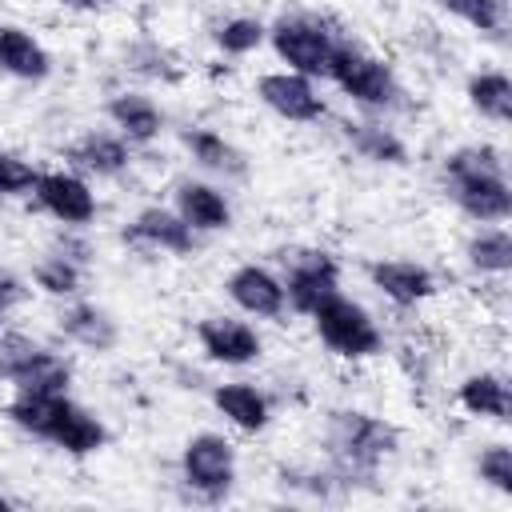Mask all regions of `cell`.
Returning a JSON list of instances; mask_svg holds the SVG:
<instances>
[{
	"label": "cell",
	"mask_w": 512,
	"mask_h": 512,
	"mask_svg": "<svg viewBox=\"0 0 512 512\" xmlns=\"http://www.w3.org/2000/svg\"><path fill=\"white\" fill-rule=\"evenodd\" d=\"M452 404L476 420V424H508L512 396H508V376L500 368H468L452 384Z\"/></svg>",
	"instance_id": "cell-23"
},
{
	"label": "cell",
	"mask_w": 512,
	"mask_h": 512,
	"mask_svg": "<svg viewBox=\"0 0 512 512\" xmlns=\"http://www.w3.org/2000/svg\"><path fill=\"white\" fill-rule=\"evenodd\" d=\"M64 164L88 176L92 184L100 180H124L136 164V148L112 132V128H84L64 144Z\"/></svg>",
	"instance_id": "cell-16"
},
{
	"label": "cell",
	"mask_w": 512,
	"mask_h": 512,
	"mask_svg": "<svg viewBox=\"0 0 512 512\" xmlns=\"http://www.w3.org/2000/svg\"><path fill=\"white\" fill-rule=\"evenodd\" d=\"M104 116H108V128L120 132L132 148L156 144L164 136V128H168L164 104L152 92H144V88H116L104 100Z\"/></svg>",
	"instance_id": "cell-22"
},
{
	"label": "cell",
	"mask_w": 512,
	"mask_h": 512,
	"mask_svg": "<svg viewBox=\"0 0 512 512\" xmlns=\"http://www.w3.org/2000/svg\"><path fill=\"white\" fill-rule=\"evenodd\" d=\"M180 148H184L188 164L196 172H204L208 180L232 184V180H244L248 176V152L232 136H224L220 128H212V124H184L180 128Z\"/></svg>",
	"instance_id": "cell-21"
},
{
	"label": "cell",
	"mask_w": 512,
	"mask_h": 512,
	"mask_svg": "<svg viewBox=\"0 0 512 512\" xmlns=\"http://www.w3.org/2000/svg\"><path fill=\"white\" fill-rule=\"evenodd\" d=\"M340 136L352 148V156L372 168H408L412 164V144L388 116H372V112L348 116L340 124Z\"/></svg>",
	"instance_id": "cell-17"
},
{
	"label": "cell",
	"mask_w": 512,
	"mask_h": 512,
	"mask_svg": "<svg viewBox=\"0 0 512 512\" xmlns=\"http://www.w3.org/2000/svg\"><path fill=\"white\" fill-rule=\"evenodd\" d=\"M120 60H124V72L136 76V80H144V84H176L184 76L180 56L168 44H160L156 36H140V40L124 44V56Z\"/></svg>",
	"instance_id": "cell-29"
},
{
	"label": "cell",
	"mask_w": 512,
	"mask_h": 512,
	"mask_svg": "<svg viewBox=\"0 0 512 512\" xmlns=\"http://www.w3.org/2000/svg\"><path fill=\"white\" fill-rule=\"evenodd\" d=\"M48 220H56L60 228H88L100 216V196L96 184L88 176H80L76 168H40L36 188L28 196Z\"/></svg>",
	"instance_id": "cell-11"
},
{
	"label": "cell",
	"mask_w": 512,
	"mask_h": 512,
	"mask_svg": "<svg viewBox=\"0 0 512 512\" xmlns=\"http://www.w3.org/2000/svg\"><path fill=\"white\" fill-rule=\"evenodd\" d=\"M344 36L348 32L324 12H280L276 20H268V48L276 64L312 80H324L332 52Z\"/></svg>",
	"instance_id": "cell-8"
},
{
	"label": "cell",
	"mask_w": 512,
	"mask_h": 512,
	"mask_svg": "<svg viewBox=\"0 0 512 512\" xmlns=\"http://www.w3.org/2000/svg\"><path fill=\"white\" fill-rule=\"evenodd\" d=\"M324 80L356 108V112H372V116H392L404 108V80L396 72V64L368 48L356 36H344L332 52V64L324 72Z\"/></svg>",
	"instance_id": "cell-4"
},
{
	"label": "cell",
	"mask_w": 512,
	"mask_h": 512,
	"mask_svg": "<svg viewBox=\"0 0 512 512\" xmlns=\"http://www.w3.org/2000/svg\"><path fill=\"white\" fill-rule=\"evenodd\" d=\"M368 288L396 312H420L440 296V276L412 256H376L364 264Z\"/></svg>",
	"instance_id": "cell-12"
},
{
	"label": "cell",
	"mask_w": 512,
	"mask_h": 512,
	"mask_svg": "<svg viewBox=\"0 0 512 512\" xmlns=\"http://www.w3.org/2000/svg\"><path fill=\"white\" fill-rule=\"evenodd\" d=\"M280 280H284V300H288V312L296 316H312L328 296L340 292L344 284V268L336 260L332 248L324 244H292L280 252Z\"/></svg>",
	"instance_id": "cell-9"
},
{
	"label": "cell",
	"mask_w": 512,
	"mask_h": 512,
	"mask_svg": "<svg viewBox=\"0 0 512 512\" xmlns=\"http://www.w3.org/2000/svg\"><path fill=\"white\" fill-rule=\"evenodd\" d=\"M0 416L16 432H24L40 444H52L56 452H64L72 460L100 456L112 440L104 416L92 412L88 404H80L72 392H12L0 408Z\"/></svg>",
	"instance_id": "cell-2"
},
{
	"label": "cell",
	"mask_w": 512,
	"mask_h": 512,
	"mask_svg": "<svg viewBox=\"0 0 512 512\" xmlns=\"http://www.w3.org/2000/svg\"><path fill=\"white\" fill-rule=\"evenodd\" d=\"M192 340H196V352L200 360L216 364V368H252L264 360L268 352V340L264 332L240 316V312H204L192 320Z\"/></svg>",
	"instance_id": "cell-10"
},
{
	"label": "cell",
	"mask_w": 512,
	"mask_h": 512,
	"mask_svg": "<svg viewBox=\"0 0 512 512\" xmlns=\"http://www.w3.org/2000/svg\"><path fill=\"white\" fill-rule=\"evenodd\" d=\"M208 400H212L216 416L240 436H264L272 428L276 408H272V396L256 380H244V376L216 380V384H208Z\"/></svg>",
	"instance_id": "cell-20"
},
{
	"label": "cell",
	"mask_w": 512,
	"mask_h": 512,
	"mask_svg": "<svg viewBox=\"0 0 512 512\" xmlns=\"http://www.w3.org/2000/svg\"><path fill=\"white\" fill-rule=\"evenodd\" d=\"M0 376L12 392H72L76 364L56 344L24 332V328H0Z\"/></svg>",
	"instance_id": "cell-7"
},
{
	"label": "cell",
	"mask_w": 512,
	"mask_h": 512,
	"mask_svg": "<svg viewBox=\"0 0 512 512\" xmlns=\"http://www.w3.org/2000/svg\"><path fill=\"white\" fill-rule=\"evenodd\" d=\"M208 40L224 60H248L252 52L268 44V20L252 12H228L208 24Z\"/></svg>",
	"instance_id": "cell-28"
},
{
	"label": "cell",
	"mask_w": 512,
	"mask_h": 512,
	"mask_svg": "<svg viewBox=\"0 0 512 512\" xmlns=\"http://www.w3.org/2000/svg\"><path fill=\"white\" fill-rule=\"evenodd\" d=\"M464 104L476 120L504 128L512 120V80L500 64H480L464 80Z\"/></svg>",
	"instance_id": "cell-26"
},
{
	"label": "cell",
	"mask_w": 512,
	"mask_h": 512,
	"mask_svg": "<svg viewBox=\"0 0 512 512\" xmlns=\"http://www.w3.org/2000/svg\"><path fill=\"white\" fill-rule=\"evenodd\" d=\"M308 320H312V332L324 344V352L344 364H368V360L384 356V348H388V336H384L380 320L372 316V308L360 304L356 296H348L344 288L336 296H328Z\"/></svg>",
	"instance_id": "cell-6"
},
{
	"label": "cell",
	"mask_w": 512,
	"mask_h": 512,
	"mask_svg": "<svg viewBox=\"0 0 512 512\" xmlns=\"http://www.w3.org/2000/svg\"><path fill=\"white\" fill-rule=\"evenodd\" d=\"M28 292H32V284H28L16 268H8V264L0 260V328L8 324L12 312H20V304L28 300Z\"/></svg>",
	"instance_id": "cell-33"
},
{
	"label": "cell",
	"mask_w": 512,
	"mask_h": 512,
	"mask_svg": "<svg viewBox=\"0 0 512 512\" xmlns=\"http://www.w3.org/2000/svg\"><path fill=\"white\" fill-rule=\"evenodd\" d=\"M40 164L16 148H0V200H28L36 188Z\"/></svg>",
	"instance_id": "cell-32"
},
{
	"label": "cell",
	"mask_w": 512,
	"mask_h": 512,
	"mask_svg": "<svg viewBox=\"0 0 512 512\" xmlns=\"http://www.w3.org/2000/svg\"><path fill=\"white\" fill-rule=\"evenodd\" d=\"M320 444H324V464L332 468L340 488H348L380 476V468L400 452V428L388 416L344 404L324 412Z\"/></svg>",
	"instance_id": "cell-3"
},
{
	"label": "cell",
	"mask_w": 512,
	"mask_h": 512,
	"mask_svg": "<svg viewBox=\"0 0 512 512\" xmlns=\"http://www.w3.org/2000/svg\"><path fill=\"white\" fill-rule=\"evenodd\" d=\"M48 44L20 20H0V76L16 84H44L52 76Z\"/></svg>",
	"instance_id": "cell-24"
},
{
	"label": "cell",
	"mask_w": 512,
	"mask_h": 512,
	"mask_svg": "<svg viewBox=\"0 0 512 512\" xmlns=\"http://www.w3.org/2000/svg\"><path fill=\"white\" fill-rule=\"evenodd\" d=\"M0 388H4V376H0Z\"/></svg>",
	"instance_id": "cell-36"
},
{
	"label": "cell",
	"mask_w": 512,
	"mask_h": 512,
	"mask_svg": "<svg viewBox=\"0 0 512 512\" xmlns=\"http://www.w3.org/2000/svg\"><path fill=\"white\" fill-rule=\"evenodd\" d=\"M172 208L196 236H216L236 224L232 196L224 192V184H216L208 176H180L172 184Z\"/></svg>",
	"instance_id": "cell-18"
},
{
	"label": "cell",
	"mask_w": 512,
	"mask_h": 512,
	"mask_svg": "<svg viewBox=\"0 0 512 512\" xmlns=\"http://www.w3.org/2000/svg\"><path fill=\"white\" fill-rule=\"evenodd\" d=\"M8 508H16V500L4 492V484H0V512H8Z\"/></svg>",
	"instance_id": "cell-35"
},
{
	"label": "cell",
	"mask_w": 512,
	"mask_h": 512,
	"mask_svg": "<svg viewBox=\"0 0 512 512\" xmlns=\"http://www.w3.org/2000/svg\"><path fill=\"white\" fill-rule=\"evenodd\" d=\"M252 92L284 124L308 128V124H320L328 116V96L320 92V80L300 76L292 68H268V72H260L256 84H252Z\"/></svg>",
	"instance_id": "cell-13"
},
{
	"label": "cell",
	"mask_w": 512,
	"mask_h": 512,
	"mask_svg": "<svg viewBox=\"0 0 512 512\" xmlns=\"http://www.w3.org/2000/svg\"><path fill=\"white\" fill-rule=\"evenodd\" d=\"M124 244L184 260V256H192L200 248V236L180 220V212L172 204H144L124 224Z\"/></svg>",
	"instance_id": "cell-19"
},
{
	"label": "cell",
	"mask_w": 512,
	"mask_h": 512,
	"mask_svg": "<svg viewBox=\"0 0 512 512\" xmlns=\"http://www.w3.org/2000/svg\"><path fill=\"white\" fill-rule=\"evenodd\" d=\"M464 268L484 284H504L512 272V236L508 224H472L460 244Z\"/></svg>",
	"instance_id": "cell-25"
},
{
	"label": "cell",
	"mask_w": 512,
	"mask_h": 512,
	"mask_svg": "<svg viewBox=\"0 0 512 512\" xmlns=\"http://www.w3.org/2000/svg\"><path fill=\"white\" fill-rule=\"evenodd\" d=\"M436 12H444L448 20H456L460 28L484 36V40H500L508 28V0H432Z\"/></svg>",
	"instance_id": "cell-30"
},
{
	"label": "cell",
	"mask_w": 512,
	"mask_h": 512,
	"mask_svg": "<svg viewBox=\"0 0 512 512\" xmlns=\"http://www.w3.org/2000/svg\"><path fill=\"white\" fill-rule=\"evenodd\" d=\"M220 288H224L232 312H240L248 320H284V312H288L284 280H280V272L272 264L244 260V264L228 268Z\"/></svg>",
	"instance_id": "cell-15"
},
{
	"label": "cell",
	"mask_w": 512,
	"mask_h": 512,
	"mask_svg": "<svg viewBox=\"0 0 512 512\" xmlns=\"http://www.w3.org/2000/svg\"><path fill=\"white\" fill-rule=\"evenodd\" d=\"M88 268L92 264H84V260H76V256H68L64 248H44L36 260H32V268H28V284H32V292H40V296H48V300H72V296H80L84 292V284H88Z\"/></svg>",
	"instance_id": "cell-27"
},
{
	"label": "cell",
	"mask_w": 512,
	"mask_h": 512,
	"mask_svg": "<svg viewBox=\"0 0 512 512\" xmlns=\"http://www.w3.org/2000/svg\"><path fill=\"white\" fill-rule=\"evenodd\" d=\"M52 4H60L64 12H76V16H100V12H108L116 0H52Z\"/></svg>",
	"instance_id": "cell-34"
},
{
	"label": "cell",
	"mask_w": 512,
	"mask_h": 512,
	"mask_svg": "<svg viewBox=\"0 0 512 512\" xmlns=\"http://www.w3.org/2000/svg\"><path fill=\"white\" fill-rule=\"evenodd\" d=\"M56 332L64 344L88 352V356H112L124 340V328L116 312H108L100 300H88L84 292L72 300H60L56 308Z\"/></svg>",
	"instance_id": "cell-14"
},
{
	"label": "cell",
	"mask_w": 512,
	"mask_h": 512,
	"mask_svg": "<svg viewBox=\"0 0 512 512\" xmlns=\"http://www.w3.org/2000/svg\"><path fill=\"white\" fill-rule=\"evenodd\" d=\"M436 180L444 200L468 224H508L512 180H508V156L496 140L452 144L436 164Z\"/></svg>",
	"instance_id": "cell-1"
},
{
	"label": "cell",
	"mask_w": 512,
	"mask_h": 512,
	"mask_svg": "<svg viewBox=\"0 0 512 512\" xmlns=\"http://www.w3.org/2000/svg\"><path fill=\"white\" fill-rule=\"evenodd\" d=\"M472 472H476V480H480L492 496H500V500L512 496V448H508L504 440H488V444L476 452Z\"/></svg>",
	"instance_id": "cell-31"
},
{
	"label": "cell",
	"mask_w": 512,
	"mask_h": 512,
	"mask_svg": "<svg viewBox=\"0 0 512 512\" xmlns=\"http://www.w3.org/2000/svg\"><path fill=\"white\" fill-rule=\"evenodd\" d=\"M176 480L184 488L188 500L196 504H224L236 484H240V452L236 440L216 432V428H200L180 444L176 456Z\"/></svg>",
	"instance_id": "cell-5"
}]
</instances>
